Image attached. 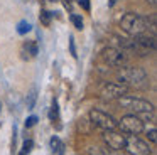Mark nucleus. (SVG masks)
<instances>
[{
  "label": "nucleus",
  "instance_id": "4",
  "mask_svg": "<svg viewBox=\"0 0 157 155\" xmlns=\"http://www.w3.org/2000/svg\"><path fill=\"white\" fill-rule=\"evenodd\" d=\"M130 51L137 52L139 56H145L149 52H154L155 51V37L139 34V36H135L130 40Z\"/></svg>",
  "mask_w": 157,
  "mask_h": 155
},
{
  "label": "nucleus",
  "instance_id": "1",
  "mask_svg": "<svg viewBox=\"0 0 157 155\" xmlns=\"http://www.w3.org/2000/svg\"><path fill=\"white\" fill-rule=\"evenodd\" d=\"M118 104L122 108H125V110L132 111L133 115L154 113V104L150 101L139 96H132V94H123L122 98H118Z\"/></svg>",
  "mask_w": 157,
  "mask_h": 155
},
{
  "label": "nucleus",
  "instance_id": "6",
  "mask_svg": "<svg viewBox=\"0 0 157 155\" xmlns=\"http://www.w3.org/2000/svg\"><path fill=\"white\" fill-rule=\"evenodd\" d=\"M88 116H90V121H91L96 128H100L101 131L103 130H115V128L118 127L117 121H115V118H113L112 115L101 111V110H95V108H93V110L90 111Z\"/></svg>",
  "mask_w": 157,
  "mask_h": 155
},
{
  "label": "nucleus",
  "instance_id": "18",
  "mask_svg": "<svg viewBox=\"0 0 157 155\" xmlns=\"http://www.w3.org/2000/svg\"><path fill=\"white\" fill-rule=\"evenodd\" d=\"M34 103H36V91H32V93L29 94V98H27V108L29 110L34 108Z\"/></svg>",
  "mask_w": 157,
  "mask_h": 155
},
{
  "label": "nucleus",
  "instance_id": "16",
  "mask_svg": "<svg viewBox=\"0 0 157 155\" xmlns=\"http://www.w3.org/2000/svg\"><path fill=\"white\" fill-rule=\"evenodd\" d=\"M71 22H73V25H75L78 30L83 29V20H81V17H79V15H71Z\"/></svg>",
  "mask_w": 157,
  "mask_h": 155
},
{
  "label": "nucleus",
  "instance_id": "23",
  "mask_svg": "<svg viewBox=\"0 0 157 155\" xmlns=\"http://www.w3.org/2000/svg\"><path fill=\"white\" fill-rule=\"evenodd\" d=\"M78 3H79V5H81L85 10H90V2H88V0H78Z\"/></svg>",
  "mask_w": 157,
  "mask_h": 155
},
{
  "label": "nucleus",
  "instance_id": "9",
  "mask_svg": "<svg viewBox=\"0 0 157 155\" xmlns=\"http://www.w3.org/2000/svg\"><path fill=\"white\" fill-rule=\"evenodd\" d=\"M103 142L106 147L112 150H125V142H127V133L115 130H103Z\"/></svg>",
  "mask_w": 157,
  "mask_h": 155
},
{
  "label": "nucleus",
  "instance_id": "13",
  "mask_svg": "<svg viewBox=\"0 0 157 155\" xmlns=\"http://www.w3.org/2000/svg\"><path fill=\"white\" fill-rule=\"evenodd\" d=\"M24 49H27V52L31 54V57H36V56H37V44L32 42V40H29V42L24 44Z\"/></svg>",
  "mask_w": 157,
  "mask_h": 155
},
{
  "label": "nucleus",
  "instance_id": "7",
  "mask_svg": "<svg viewBox=\"0 0 157 155\" xmlns=\"http://www.w3.org/2000/svg\"><path fill=\"white\" fill-rule=\"evenodd\" d=\"M125 150L130 155H150L152 148L145 140H142L137 135H127V142H125Z\"/></svg>",
  "mask_w": 157,
  "mask_h": 155
},
{
  "label": "nucleus",
  "instance_id": "26",
  "mask_svg": "<svg viewBox=\"0 0 157 155\" xmlns=\"http://www.w3.org/2000/svg\"><path fill=\"white\" fill-rule=\"evenodd\" d=\"M49 2H59V0H49Z\"/></svg>",
  "mask_w": 157,
  "mask_h": 155
},
{
  "label": "nucleus",
  "instance_id": "12",
  "mask_svg": "<svg viewBox=\"0 0 157 155\" xmlns=\"http://www.w3.org/2000/svg\"><path fill=\"white\" fill-rule=\"evenodd\" d=\"M142 131H145V137L149 138V142H150V143H155V142H157L155 125H150V127H145V125H144V130H142Z\"/></svg>",
  "mask_w": 157,
  "mask_h": 155
},
{
  "label": "nucleus",
  "instance_id": "8",
  "mask_svg": "<svg viewBox=\"0 0 157 155\" xmlns=\"http://www.w3.org/2000/svg\"><path fill=\"white\" fill-rule=\"evenodd\" d=\"M101 57L110 67H122L127 64L125 51L118 49V47H106V49H103Z\"/></svg>",
  "mask_w": 157,
  "mask_h": 155
},
{
  "label": "nucleus",
  "instance_id": "15",
  "mask_svg": "<svg viewBox=\"0 0 157 155\" xmlns=\"http://www.w3.org/2000/svg\"><path fill=\"white\" fill-rule=\"evenodd\" d=\"M32 145H34V142H32V140H25V142H24V145H22V150H21V153H19V155H25V153H29V152L32 150Z\"/></svg>",
  "mask_w": 157,
  "mask_h": 155
},
{
  "label": "nucleus",
  "instance_id": "25",
  "mask_svg": "<svg viewBox=\"0 0 157 155\" xmlns=\"http://www.w3.org/2000/svg\"><path fill=\"white\" fill-rule=\"evenodd\" d=\"M117 2H118V0H108V7H115Z\"/></svg>",
  "mask_w": 157,
  "mask_h": 155
},
{
  "label": "nucleus",
  "instance_id": "19",
  "mask_svg": "<svg viewBox=\"0 0 157 155\" xmlns=\"http://www.w3.org/2000/svg\"><path fill=\"white\" fill-rule=\"evenodd\" d=\"M49 17H51V13H49L48 10H42V13H41V22L44 24V25H49Z\"/></svg>",
  "mask_w": 157,
  "mask_h": 155
},
{
  "label": "nucleus",
  "instance_id": "10",
  "mask_svg": "<svg viewBox=\"0 0 157 155\" xmlns=\"http://www.w3.org/2000/svg\"><path fill=\"white\" fill-rule=\"evenodd\" d=\"M128 93V86H125V84L122 83H105L101 86V89H100V94H101L103 100H118V98H122L123 94Z\"/></svg>",
  "mask_w": 157,
  "mask_h": 155
},
{
  "label": "nucleus",
  "instance_id": "27",
  "mask_svg": "<svg viewBox=\"0 0 157 155\" xmlns=\"http://www.w3.org/2000/svg\"><path fill=\"white\" fill-rule=\"evenodd\" d=\"M0 108H2V106H0Z\"/></svg>",
  "mask_w": 157,
  "mask_h": 155
},
{
  "label": "nucleus",
  "instance_id": "17",
  "mask_svg": "<svg viewBox=\"0 0 157 155\" xmlns=\"http://www.w3.org/2000/svg\"><path fill=\"white\" fill-rule=\"evenodd\" d=\"M51 120H58V101H52V106H51Z\"/></svg>",
  "mask_w": 157,
  "mask_h": 155
},
{
  "label": "nucleus",
  "instance_id": "11",
  "mask_svg": "<svg viewBox=\"0 0 157 155\" xmlns=\"http://www.w3.org/2000/svg\"><path fill=\"white\" fill-rule=\"evenodd\" d=\"M86 155H112L108 147H100V145H90L86 148Z\"/></svg>",
  "mask_w": 157,
  "mask_h": 155
},
{
  "label": "nucleus",
  "instance_id": "3",
  "mask_svg": "<svg viewBox=\"0 0 157 155\" xmlns=\"http://www.w3.org/2000/svg\"><path fill=\"white\" fill-rule=\"evenodd\" d=\"M118 79L125 86H142L147 81L145 69L139 66H122L118 73Z\"/></svg>",
  "mask_w": 157,
  "mask_h": 155
},
{
  "label": "nucleus",
  "instance_id": "5",
  "mask_svg": "<svg viewBox=\"0 0 157 155\" xmlns=\"http://www.w3.org/2000/svg\"><path fill=\"white\" fill-rule=\"evenodd\" d=\"M117 125L120 127V131H123V133H127V135H139V133H142V130H144L142 118H139L133 113H128V115H125V116H122L120 121H117Z\"/></svg>",
  "mask_w": 157,
  "mask_h": 155
},
{
  "label": "nucleus",
  "instance_id": "24",
  "mask_svg": "<svg viewBox=\"0 0 157 155\" xmlns=\"http://www.w3.org/2000/svg\"><path fill=\"white\" fill-rule=\"evenodd\" d=\"M147 3H149L150 7H155V3H157V0H145Z\"/></svg>",
  "mask_w": 157,
  "mask_h": 155
},
{
  "label": "nucleus",
  "instance_id": "21",
  "mask_svg": "<svg viewBox=\"0 0 157 155\" xmlns=\"http://www.w3.org/2000/svg\"><path fill=\"white\" fill-rule=\"evenodd\" d=\"M36 123H37V116H31V118H27V120H25V128L34 127Z\"/></svg>",
  "mask_w": 157,
  "mask_h": 155
},
{
  "label": "nucleus",
  "instance_id": "20",
  "mask_svg": "<svg viewBox=\"0 0 157 155\" xmlns=\"http://www.w3.org/2000/svg\"><path fill=\"white\" fill-rule=\"evenodd\" d=\"M29 30H31V24H27V22H21V24H19V32H21V34L29 32Z\"/></svg>",
  "mask_w": 157,
  "mask_h": 155
},
{
  "label": "nucleus",
  "instance_id": "22",
  "mask_svg": "<svg viewBox=\"0 0 157 155\" xmlns=\"http://www.w3.org/2000/svg\"><path fill=\"white\" fill-rule=\"evenodd\" d=\"M69 47H71V54H73V57H76L78 54H76V47H75V39H69Z\"/></svg>",
  "mask_w": 157,
  "mask_h": 155
},
{
  "label": "nucleus",
  "instance_id": "2",
  "mask_svg": "<svg viewBox=\"0 0 157 155\" xmlns=\"http://www.w3.org/2000/svg\"><path fill=\"white\" fill-rule=\"evenodd\" d=\"M120 27L125 34L135 37L139 34H144L147 30V25H145V17L139 15L135 12H127L125 15L122 17L120 20Z\"/></svg>",
  "mask_w": 157,
  "mask_h": 155
},
{
  "label": "nucleus",
  "instance_id": "14",
  "mask_svg": "<svg viewBox=\"0 0 157 155\" xmlns=\"http://www.w3.org/2000/svg\"><path fill=\"white\" fill-rule=\"evenodd\" d=\"M51 148H52V152H61L63 150V143H61V140H59L58 137H52L51 138Z\"/></svg>",
  "mask_w": 157,
  "mask_h": 155
}]
</instances>
